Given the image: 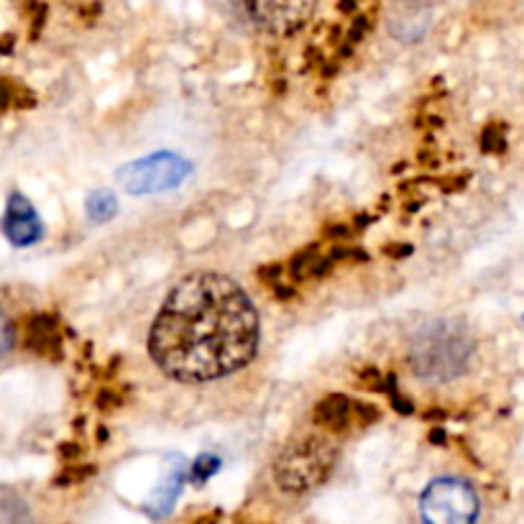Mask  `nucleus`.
I'll list each match as a JSON object with an SVG mask.
<instances>
[{"label": "nucleus", "instance_id": "obj_1", "mask_svg": "<svg viewBox=\"0 0 524 524\" xmlns=\"http://www.w3.org/2000/svg\"><path fill=\"white\" fill-rule=\"evenodd\" d=\"M259 351V312L233 279L197 271L169 292L149 353L169 379L202 384L231 376Z\"/></svg>", "mask_w": 524, "mask_h": 524}, {"label": "nucleus", "instance_id": "obj_2", "mask_svg": "<svg viewBox=\"0 0 524 524\" xmlns=\"http://www.w3.org/2000/svg\"><path fill=\"white\" fill-rule=\"evenodd\" d=\"M471 330L458 320H432L409 343V366L425 381H453L473 358Z\"/></svg>", "mask_w": 524, "mask_h": 524}, {"label": "nucleus", "instance_id": "obj_3", "mask_svg": "<svg viewBox=\"0 0 524 524\" xmlns=\"http://www.w3.org/2000/svg\"><path fill=\"white\" fill-rule=\"evenodd\" d=\"M335 458L338 450L330 440L317 435L294 440L274 461V481L287 494H307L330 476Z\"/></svg>", "mask_w": 524, "mask_h": 524}, {"label": "nucleus", "instance_id": "obj_4", "mask_svg": "<svg viewBox=\"0 0 524 524\" xmlns=\"http://www.w3.org/2000/svg\"><path fill=\"white\" fill-rule=\"evenodd\" d=\"M478 509V494L461 478H438L420 496L425 524H476Z\"/></svg>", "mask_w": 524, "mask_h": 524}, {"label": "nucleus", "instance_id": "obj_5", "mask_svg": "<svg viewBox=\"0 0 524 524\" xmlns=\"http://www.w3.org/2000/svg\"><path fill=\"white\" fill-rule=\"evenodd\" d=\"M192 174V167L187 159L177 154H151L146 159L128 162L126 167L118 169L116 179L121 182L128 195H156L179 187Z\"/></svg>", "mask_w": 524, "mask_h": 524}, {"label": "nucleus", "instance_id": "obj_6", "mask_svg": "<svg viewBox=\"0 0 524 524\" xmlns=\"http://www.w3.org/2000/svg\"><path fill=\"white\" fill-rule=\"evenodd\" d=\"M243 6L259 29L289 36L310 21L315 0H243Z\"/></svg>", "mask_w": 524, "mask_h": 524}, {"label": "nucleus", "instance_id": "obj_7", "mask_svg": "<svg viewBox=\"0 0 524 524\" xmlns=\"http://www.w3.org/2000/svg\"><path fill=\"white\" fill-rule=\"evenodd\" d=\"M3 233L13 246H31L41 238V220L24 195H11L8 200L6 215H3Z\"/></svg>", "mask_w": 524, "mask_h": 524}, {"label": "nucleus", "instance_id": "obj_8", "mask_svg": "<svg viewBox=\"0 0 524 524\" xmlns=\"http://www.w3.org/2000/svg\"><path fill=\"white\" fill-rule=\"evenodd\" d=\"M389 29L397 39L402 41H417L427 34L430 29V11H427L422 3H399L397 8L392 11V18H389Z\"/></svg>", "mask_w": 524, "mask_h": 524}, {"label": "nucleus", "instance_id": "obj_9", "mask_svg": "<svg viewBox=\"0 0 524 524\" xmlns=\"http://www.w3.org/2000/svg\"><path fill=\"white\" fill-rule=\"evenodd\" d=\"M315 422L333 432L346 430L353 422V402L348 397H340V394L323 399L315 409Z\"/></svg>", "mask_w": 524, "mask_h": 524}, {"label": "nucleus", "instance_id": "obj_10", "mask_svg": "<svg viewBox=\"0 0 524 524\" xmlns=\"http://www.w3.org/2000/svg\"><path fill=\"white\" fill-rule=\"evenodd\" d=\"M0 524H36L29 501L13 489H0Z\"/></svg>", "mask_w": 524, "mask_h": 524}, {"label": "nucleus", "instance_id": "obj_11", "mask_svg": "<svg viewBox=\"0 0 524 524\" xmlns=\"http://www.w3.org/2000/svg\"><path fill=\"white\" fill-rule=\"evenodd\" d=\"M31 333V348L39 353H57L59 351V335H57V325L49 317H36L34 323L29 328Z\"/></svg>", "mask_w": 524, "mask_h": 524}, {"label": "nucleus", "instance_id": "obj_12", "mask_svg": "<svg viewBox=\"0 0 524 524\" xmlns=\"http://www.w3.org/2000/svg\"><path fill=\"white\" fill-rule=\"evenodd\" d=\"M330 261H333V256H323L317 248H310V251H305V254H300L292 261V277L294 279L320 277V274H325V271L330 269Z\"/></svg>", "mask_w": 524, "mask_h": 524}, {"label": "nucleus", "instance_id": "obj_13", "mask_svg": "<svg viewBox=\"0 0 524 524\" xmlns=\"http://www.w3.org/2000/svg\"><path fill=\"white\" fill-rule=\"evenodd\" d=\"M118 210V202L113 197V192L98 190L87 197V218L95 220V223H108Z\"/></svg>", "mask_w": 524, "mask_h": 524}, {"label": "nucleus", "instance_id": "obj_14", "mask_svg": "<svg viewBox=\"0 0 524 524\" xmlns=\"http://www.w3.org/2000/svg\"><path fill=\"white\" fill-rule=\"evenodd\" d=\"M218 468H220V461L215 458V455H202L200 461L195 463V473H192V478H195V481H205V478L213 476Z\"/></svg>", "mask_w": 524, "mask_h": 524}, {"label": "nucleus", "instance_id": "obj_15", "mask_svg": "<svg viewBox=\"0 0 524 524\" xmlns=\"http://www.w3.org/2000/svg\"><path fill=\"white\" fill-rule=\"evenodd\" d=\"M13 340H16V333H13L11 320L6 317V312H0V358L11 351Z\"/></svg>", "mask_w": 524, "mask_h": 524}, {"label": "nucleus", "instance_id": "obj_16", "mask_svg": "<svg viewBox=\"0 0 524 524\" xmlns=\"http://www.w3.org/2000/svg\"><path fill=\"white\" fill-rule=\"evenodd\" d=\"M8 100H11V90H8V87L0 82V108H6Z\"/></svg>", "mask_w": 524, "mask_h": 524}]
</instances>
